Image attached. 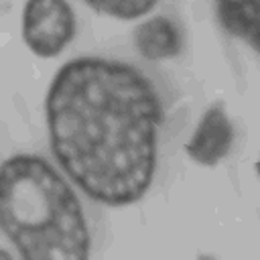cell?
<instances>
[{"label":"cell","instance_id":"3","mask_svg":"<svg viewBox=\"0 0 260 260\" xmlns=\"http://www.w3.org/2000/svg\"><path fill=\"white\" fill-rule=\"evenodd\" d=\"M20 30L30 53L51 59L61 55L73 41L77 18L67 0H26Z\"/></svg>","mask_w":260,"mask_h":260},{"label":"cell","instance_id":"6","mask_svg":"<svg viewBox=\"0 0 260 260\" xmlns=\"http://www.w3.org/2000/svg\"><path fill=\"white\" fill-rule=\"evenodd\" d=\"M221 26L260 53V0H213Z\"/></svg>","mask_w":260,"mask_h":260},{"label":"cell","instance_id":"2","mask_svg":"<svg viewBox=\"0 0 260 260\" xmlns=\"http://www.w3.org/2000/svg\"><path fill=\"white\" fill-rule=\"evenodd\" d=\"M47 158L12 154L0 173V225L24 260H85L91 232L83 203Z\"/></svg>","mask_w":260,"mask_h":260},{"label":"cell","instance_id":"8","mask_svg":"<svg viewBox=\"0 0 260 260\" xmlns=\"http://www.w3.org/2000/svg\"><path fill=\"white\" fill-rule=\"evenodd\" d=\"M256 171H258V177H260V158H258V162H256Z\"/></svg>","mask_w":260,"mask_h":260},{"label":"cell","instance_id":"7","mask_svg":"<svg viewBox=\"0 0 260 260\" xmlns=\"http://www.w3.org/2000/svg\"><path fill=\"white\" fill-rule=\"evenodd\" d=\"M98 14L116 20H136L152 12L158 0H83Z\"/></svg>","mask_w":260,"mask_h":260},{"label":"cell","instance_id":"5","mask_svg":"<svg viewBox=\"0 0 260 260\" xmlns=\"http://www.w3.org/2000/svg\"><path fill=\"white\" fill-rule=\"evenodd\" d=\"M134 47L148 61L171 59L181 51L179 26L169 16L146 18L134 30Z\"/></svg>","mask_w":260,"mask_h":260},{"label":"cell","instance_id":"1","mask_svg":"<svg viewBox=\"0 0 260 260\" xmlns=\"http://www.w3.org/2000/svg\"><path fill=\"white\" fill-rule=\"evenodd\" d=\"M45 122L55 160L91 201H140L156 173L162 106L134 65L106 57L67 61L51 79Z\"/></svg>","mask_w":260,"mask_h":260},{"label":"cell","instance_id":"4","mask_svg":"<svg viewBox=\"0 0 260 260\" xmlns=\"http://www.w3.org/2000/svg\"><path fill=\"white\" fill-rule=\"evenodd\" d=\"M232 144L234 124L228 112L219 104H215L201 114L191 138L185 144V150L193 162L201 167H215L228 156Z\"/></svg>","mask_w":260,"mask_h":260}]
</instances>
